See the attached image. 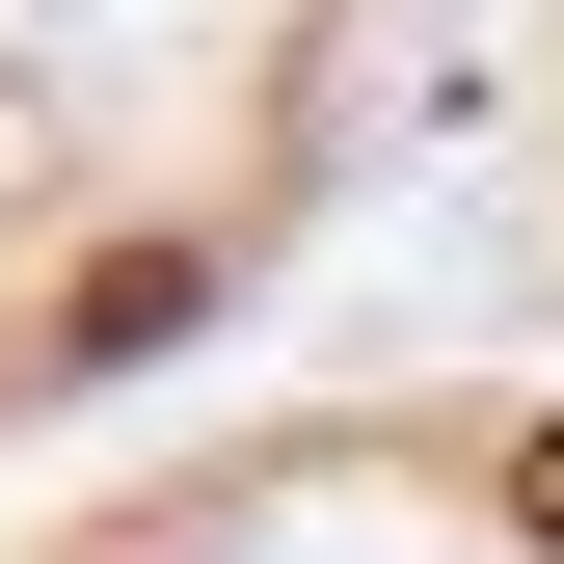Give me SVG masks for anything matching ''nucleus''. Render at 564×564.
Here are the masks:
<instances>
[{
	"mask_svg": "<svg viewBox=\"0 0 564 564\" xmlns=\"http://www.w3.org/2000/svg\"><path fill=\"white\" fill-rule=\"evenodd\" d=\"M134 564H564V431H457V457L242 484V511H162Z\"/></svg>",
	"mask_w": 564,
	"mask_h": 564,
	"instance_id": "nucleus-1",
	"label": "nucleus"
}]
</instances>
